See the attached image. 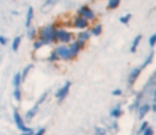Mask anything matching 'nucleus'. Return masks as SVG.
I'll use <instances>...</instances> for the list:
<instances>
[{
    "label": "nucleus",
    "instance_id": "1",
    "mask_svg": "<svg viewBox=\"0 0 156 135\" xmlns=\"http://www.w3.org/2000/svg\"><path fill=\"white\" fill-rule=\"evenodd\" d=\"M46 44H51V43H54L57 42V28L54 25H48V26H44L43 28H41L40 31V38Z\"/></svg>",
    "mask_w": 156,
    "mask_h": 135
},
{
    "label": "nucleus",
    "instance_id": "2",
    "mask_svg": "<svg viewBox=\"0 0 156 135\" xmlns=\"http://www.w3.org/2000/svg\"><path fill=\"white\" fill-rule=\"evenodd\" d=\"M77 15L79 16H83L84 19H86L87 21H95L96 20V14L95 11L89 6V5H83L77 9Z\"/></svg>",
    "mask_w": 156,
    "mask_h": 135
},
{
    "label": "nucleus",
    "instance_id": "3",
    "mask_svg": "<svg viewBox=\"0 0 156 135\" xmlns=\"http://www.w3.org/2000/svg\"><path fill=\"white\" fill-rule=\"evenodd\" d=\"M73 33L64 28H57V41L62 44H68L73 42Z\"/></svg>",
    "mask_w": 156,
    "mask_h": 135
},
{
    "label": "nucleus",
    "instance_id": "4",
    "mask_svg": "<svg viewBox=\"0 0 156 135\" xmlns=\"http://www.w3.org/2000/svg\"><path fill=\"white\" fill-rule=\"evenodd\" d=\"M141 73H143V69H141V66H140V65H139V66L133 68V69L129 71L128 77H127V83H128V86H129V87H133V86L135 85V82H136V81H138V79L140 77Z\"/></svg>",
    "mask_w": 156,
    "mask_h": 135
},
{
    "label": "nucleus",
    "instance_id": "5",
    "mask_svg": "<svg viewBox=\"0 0 156 135\" xmlns=\"http://www.w3.org/2000/svg\"><path fill=\"white\" fill-rule=\"evenodd\" d=\"M71 25H73V27H74V28H76V30L84 31V30H87V28L90 27V21H87V20H86V19H84L83 16L76 15L75 17H73Z\"/></svg>",
    "mask_w": 156,
    "mask_h": 135
},
{
    "label": "nucleus",
    "instance_id": "6",
    "mask_svg": "<svg viewBox=\"0 0 156 135\" xmlns=\"http://www.w3.org/2000/svg\"><path fill=\"white\" fill-rule=\"evenodd\" d=\"M58 54V57L62 59V60H73L74 57L71 55V52H70V48L66 44H62V46H58L55 49H54Z\"/></svg>",
    "mask_w": 156,
    "mask_h": 135
},
{
    "label": "nucleus",
    "instance_id": "7",
    "mask_svg": "<svg viewBox=\"0 0 156 135\" xmlns=\"http://www.w3.org/2000/svg\"><path fill=\"white\" fill-rule=\"evenodd\" d=\"M70 86H71V82H70V81H66V82L58 90V91L55 92V98H57L59 102L64 101V100L68 97L69 91H70Z\"/></svg>",
    "mask_w": 156,
    "mask_h": 135
},
{
    "label": "nucleus",
    "instance_id": "8",
    "mask_svg": "<svg viewBox=\"0 0 156 135\" xmlns=\"http://www.w3.org/2000/svg\"><path fill=\"white\" fill-rule=\"evenodd\" d=\"M144 98H145V94H144V91L141 90V91H139V92H136V95H135V97H134V101L130 103V106H129V111L130 112H136V109L140 107V105L144 102Z\"/></svg>",
    "mask_w": 156,
    "mask_h": 135
},
{
    "label": "nucleus",
    "instance_id": "9",
    "mask_svg": "<svg viewBox=\"0 0 156 135\" xmlns=\"http://www.w3.org/2000/svg\"><path fill=\"white\" fill-rule=\"evenodd\" d=\"M151 112V103L149 102H143L140 107L136 109V115L139 120H144V118Z\"/></svg>",
    "mask_w": 156,
    "mask_h": 135
},
{
    "label": "nucleus",
    "instance_id": "10",
    "mask_svg": "<svg viewBox=\"0 0 156 135\" xmlns=\"http://www.w3.org/2000/svg\"><path fill=\"white\" fill-rule=\"evenodd\" d=\"M14 120H15L16 126H17V128H19V129H20L22 133L32 130V129H30V128H27V126L25 125V122H23V119L21 118V115L19 114V112H17V111H14Z\"/></svg>",
    "mask_w": 156,
    "mask_h": 135
},
{
    "label": "nucleus",
    "instance_id": "11",
    "mask_svg": "<svg viewBox=\"0 0 156 135\" xmlns=\"http://www.w3.org/2000/svg\"><path fill=\"white\" fill-rule=\"evenodd\" d=\"M123 115V109H122V106L121 105H115L114 107H112V109L109 111V117L113 118V119H119Z\"/></svg>",
    "mask_w": 156,
    "mask_h": 135
},
{
    "label": "nucleus",
    "instance_id": "12",
    "mask_svg": "<svg viewBox=\"0 0 156 135\" xmlns=\"http://www.w3.org/2000/svg\"><path fill=\"white\" fill-rule=\"evenodd\" d=\"M141 39H143V34H140V33L136 34V36L133 38V41H132V43H130V47H129V52H130V53H133V54L136 53Z\"/></svg>",
    "mask_w": 156,
    "mask_h": 135
},
{
    "label": "nucleus",
    "instance_id": "13",
    "mask_svg": "<svg viewBox=\"0 0 156 135\" xmlns=\"http://www.w3.org/2000/svg\"><path fill=\"white\" fill-rule=\"evenodd\" d=\"M154 58H155V53L151 51V52H150V53H149V54L145 57V59H144L143 64L140 65V66H141V69H143V70H144V69H146V68H147V66H149V65H150V64L154 62Z\"/></svg>",
    "mask_w": 156,
    "mask_h": 135
},
{
    "label": "nucleus",
    "instance_id": "14",
    "mask_svg": "<svg viewBox=\"0 0 156 135\" xmlns=\"http://www.w3.org/2000/svg\"><path fill=\"white\" fill-rule=\"evenodd\" d=\"M92 34H91V32H90V30H84V31H80L79 33H77V38L76 39H80V41H84V42H87L89 39H90V37H91Z\"/></svg>",
    "mask_w": 156,
    "mask_h": 135
},
{
    "label": "nucleus",
    "instance_id": "15",
    "mask_svg": "<svg viewBox=\"0 0 156 135\" xmlns=\"http://www.w3.org/2000/svg\"><path fill=\"white\" fill-rule=\"evenodd\" d=\"M90 32L92 36L95 37H98L101 33H102V25L101 23H97V25H94L91 28H90Z\"/></svg>",
    "mask_w": 156,
    "mask_h": 135
},
{
    "label": "nucleus",
    "instance_id": "16",
    "mask_svg": "<svg viewBox=\"0 0 156 135\" xmlns=\"http://www.w3.org/2000/svg\"><path fill=\"white\" fill-rule=\"evenodd\" d=\"M149 126H150V124H149L147 120H141V123L139 124V126H138V129H136V135H141Z\"/></svg>",
    "mask_w": 156,
    "mask_h": 135
},
{
    "label": "nucleus",
    "instance_id": "17",
    "mask_svg": "<svg viewBox=\"0 0 156 135\" xmlns=\"http://www.w3.org/2000/svg\"><path fill=\"white\" fill-rule=\"evenodd\" d=\"M37 111H38V105H34L27 113H26V122H30V120H32V118L36 115V113H37Z\"/></svg>",
    "mask_w": 156,
    "mask_h": 135
},
{
    "label": "nucleus",
    "instance_id": "18",
    "mask_svg": "<svg viewBox=\"0 0 156 135\" xmlns=\"http://www.w3.org/2000/svg\"><path fill=\"white\" fill-rule=\"evenodd\" d=\"M121 5V0H107V9L108 10H115Z\"/></svg>",
    "mask_w": 156,
    "mask_h": 135
},
{
    "label": "nucleus",
    "instance_id": "19",
    "mask_svg": "<svg viewBox=\"0 0 156 135\" xmlns=\"http://www.w3.org/2000/svg\"><path fill=\"white\" fill-rule=\"evenodd\" d=\"M32 19H33V8H28V11H27V16H26V27H27V28L31 26Z\"/></svg>",
    "mask_w": 156,
    "mask_h": 135
},
{
    "label": "nucleus",
    "instance_id": "20",
    "mask_svg": "<svg viewBox=\"0 0 156 135\" xmlns=\"http://www.w3.org/2000/svg\"><path fill=\"white\" fill-rule=\"evenodd\" d=\"M147 44H149L150 48H155V47H156V33H152V34L149 37Z\"/></svg>",
    "mask_w": 156,
    "mask_h": 135
},
{
    "label": "nucleus",
    "instance_id": "21",
    "mask_svg": "<svg viewBox=\"0 0 156 135\" xmlns=\"http://www.w3.org/2000/svg\"><path fill=\"white\" fill-rule=\"evenodd\" d=\"M21 81H22V79H21V74L17 73V74L14 76V87H15V90H16V88H20V83H21Z\"/></svg>",
    "mask_w": 156,
    "mask_h": 135
},
{
    "label": "nucleus",
    "instance_id": "22",
    "mask_svg": "<svg viewBox=\"0 0 156 135\" xmlns=\"http://www.w3.org/2000/svg\"><path fill=\"white\" fill-rule=\"evenodd\" d=\"M130 19H132V14H126V15H123V16L119 17V22L123 23V25H128L129 21H130Z\"/></svg>",
    "mask_w": 156,
    "mask_h": 135
},
{
    "label": "nucleus",
    "instance_id": "23",
    "mask_svg": "<svg viewBox=\"0 0 156 135\" xmlns=\"http://www.w3.org/2000/svg\"><path fill=\"white\" fill-rule=\"evenodd\" d=\"M94 135H107V129L103 126H95V134Z\"/></svg>",
    "mask_w": 156,
    "mask_h": 135
},
{
    "label": "nucleus",
    "instance_id": "24",
    "mask_svg": "<svg viewBox=\"0 0 156 135\" xmlns=\"http://www.w3.org/2000/svg\"><path fill=\"white\" fill-rule=\"evenodd\" d=\"M43 46H46V43L43 41H41V39H37L34 42V44H33V48H34V51H37V49H40L41 47H43Z\"/></svg>",
    "mask_w": 156,
    "mask_h": 135
},
{
    "label": "nucleus",
    "instance_id": "25",
    "mask_svg": "<svg viewBox=\"0 0 156 135\" xmlns=\"http://www.w3.org/2000/svg\"><path fill=\"white\" fill-rule=\"evenodd\" d=\"M20 42H21V38H20V37H16V38L14 39V42H12V51H14V52H16V51L19 49Z\"/></svg>",
    "mask_w": 156,
    "mask_h": 135
},
{
    "label": "nucleus",
    "instance_id": "26",
    "mask_svg": "<svg viewBox=\"0 0 156 135\" xmlns=\"http://www.w3.org/2000/svg\"><path fill=\"white\" fill-rule=\"evenodd\" d=\"M60 58L58 57V54H57V52L55 51H53L52 53H51V55L48 57V60L49 62H57V60H59Z\"/></svg>",
    "mask_w": 156,
    "mask_h": 135
},
{
    "label": "nucleus",
    "instance_id": "27",
    "mask_svg": "<svg viewBox=\"0 0 156 135\" xmlns=\"http://www.w3.org/2000/svg\"><path fill=\"white\" fill-rule=\"evenodd\" d=\"M31 68H32V65H27L25 69H23V71H22V74H21V79H22V81L26 79V76H27V74H28V71L31 70Z\"/></svg>",
    "mask_w": 156,
    "mask_h": 135
},
{
    "label": "nucleus",
    "instance_id": "28",
    "mask_svg": "<svg viewBox=\"0 0 156 135\" xmlns=\"http://www.w3.org/2000/svg\"><path fill=\"white\" fill-rule=\"evenodd\" d=\"M122 95H123V91L121 88H114L112 91V96H114V97H121Z\"/></svg>",
    "mask_w": 156,
    "mask_h": 135
},
{
    "label": "nucleus",
    "instance_id": "29",
    "mask_svg": "<svg viewBox=\"0 0 156 135\" xmlns=\"http://www.w3.org/2000/svg\"><path fill=\"white\" fill-rule=\"evenodd\" d=\"M118 129H119V128H118V123H117V120L114 119V120L111 123V130L115 133V131H118Z\"/></svg>",
    "mask_w": 156,
    "mask_h": 135
},
{
    "label": "nucleus",
    "instance_id": "30",
    "mask_svg": "<svg viewBox=\"0 0 156 135\" xmlns=\"http://www.w3.org/2000/svg\"><path fill=\"white\" fill-rule=\"evenodd\" d=\"M57 3H58V0H46L43 6H54Z\"/></svg>",
    "mask_w": 156,
    "mask_h": 135
},
{
    "label": "nucleus",
    "instance_id": "31",
    "mask_svg": "<svg viewBox=\"0 0 156 135\" xmlns=\"http://www.w3.org/2000/svg\"><path fill=\"white\" fill-rule=\"evenodd\" d=\"M141 135H155V131H154V129H152V126H149Z\"/></svg>",
    "mask_w": 156,
    "mask_h": 135
},
{
    "label": "nucleus",
    "instance_id": "32",
    "mask_svg": "<svg viewBox=\"0 0 156 135\" xmlns=\"http://www.w3.org/2000/svg\"><path fill=\"white\" fill-rule=\"evenodd\" d=\"M151 101L154 103H156V85H155V87L152 90V94H151Z\"/></svg>",
    "mask_w": 156,
    "mask_h": 135
},
{
    "label": "nucleus",
    "instance_id": "33",
    "mask_svg": "<svg viewBox=\"0 0 156 135\" xmlns=\"http://www.w3.org/2000/svg\"><path fill=\"white\" fill-rule=\"evenodd\" d=\"M44 133H46V128H40L34 133V135H44Z\"/></svg>",
    "mask_w": 156,
    "mask_h": 135
},
{
    "label": "nucleus",
    "instance_id": "34",
    "mask_svg": "<svg viewBox=\"0 0 156 135\" xmlns=\"http://www.w3.org/2000/svg\"><path fill=\"white\" fill-rule=\"evenodd\" d=\"M28 36H30V38H31V39H34V36H36V28H31V30H30Z\"/></svg>",
    "mask_w": 156,
    "mask_h": 135
},
{
    "label": "nucleus",
    "instance_id": "35",
    "mask_svg": "<svg viewBox=\"0 0 156 135\" xmlns=\"http://www.w3.org/2000/svg\"><path fill=\"white\" fill-rule=\"evenodd\" d=\"M47 95H48V92H44V94H43V95L41 96V98H40V100H38V103H37V105H41V103H42V102H43V101L46 100Z\"/></svg>",
    "mask_w": 156,
    "mask_h": 135
},
{
    "label": "nucleus",
    "instance_id": "36",
    "mask_svg": "<svg viewBox=\"0 0 156 135\" xmlns=\"http://www.w3.org/2000/svg\"><path fill=\"white\" fill-rule=\"evenodd\" d=\"M6 42H8V39H6L5 37L0 36V44H3V46H5V44H6Z\"/></svg>",
    "mask_w": 156,
    "mask_h": 135
},
{
    "label": "nucleus",
    "instance_id": "37",
    "mask_svg": "<svg viewBox=\"0 0 156 135\" xmlns=\"http://www.w3.org/2000/svg\"><path fill=\"white\" fill-rule=\"evenodd\" d=\"M151 112L152 113H156V103H151Z\"/></svg>",
    "mask_w": 156,
    "mask_h": 135
},
{
    "label": "nucleus",
    "instance_id": "38",
    "mask_svg": "<svg viewBox=\"0 0 156 135\" xmlns=\"http://www.w3.org/2000/svg\"><path fill=\"white\" fill-rule=\"evenodd\" d=\"M21 135H34V133H33L32 130H30V131H25V133H22Z\"/></svg>",
    "mask_w": 156,
    "mask_h": 135
},
{
    "label": "nucleus",
    "instance_id": "39",
    "mask_svg": "<svg viewBox=\"0 0 156 135\" xmlns=\"http://www.w3.org/2000/svg\"><path fill=\"white\" fill-rule=\"evenodd\" d=\"M152 75H154V76L156 77V69H155V71H154V74H152Z\"/></svg>",
    "mask_w": 156,
    "mask_h": 135
}]
</instances>
